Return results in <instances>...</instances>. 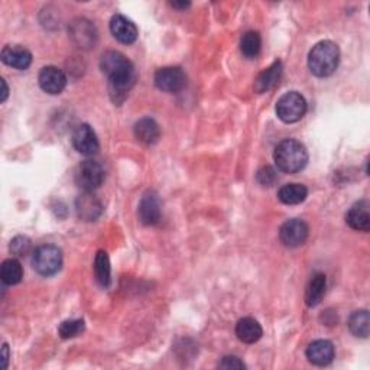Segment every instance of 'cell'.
<instances>
[{
    "label": "cell",
    "mask_w": 370,
    "mask_h": 370,
    "mask_svg": "<svg viewBox=\"0 0 370 370\" xmlns=\"http://www.w3.org/2000/svg\"><path fill=\"white\" fill-rule=\"evenodd\" d=\"M100 68L108 79L110 96L115 103H122L138 80L134 64L123 54L107 51L102 55Z\"/></svg>",
    "instance_id": "6da1fadb"
},
{
    "label": "cell",
    "mask_w": 370,
    "mask_h": 370,
    "mask_svg": "<svg viewBox=\"0 0 370 370\" xmlns=\"http://www.w3.org/2000/svg\"><path fill=\"white\" fill-rule=\"evenodd\" d=\"M340 63V49L332 41H321L308 54V68L316 77L325 79L335 74Z\"/></svg>",
    "instance_id": "7a4b0ae2"
},
{
    "label": "cell",
    "mask_w": 370,
    "mask_h": 370,
    "mask_svg": "<svg viewBox=\"0 0 370 370\" xmlns=\"http://www.w3.org/2000/svg\"><path fill=\"white\" fill-rule=\"evenodd\" d=\"M273 161L282 172H300L308 163L307 147L295 139H285L275 147Z\"/></svg>",
    "instance_id": "3957f363"
},
{
    "label": "cell",
    "mask_w": 370,
    "mask_h": 370,
    "mask_svg": "<svg viewBox=\"0 0 370 370\" xmlns=\"http://www.w3.org/2000/svg\"><path fill=\"white\" fill-rule=\"evenodd\" d=\"M32 266L42 276H52L63 266V252L54 245L36 248L32 253Z\"/></svg>",
    "instance_id": "277c9868"
},
{
    "label": "cell",
    "mask_w": 370,
    "mask_h": 370,
    "mask_svg": "<svg viewBox=\"0 0 370 370\" xmlns=\"http://www.w3.org/2000/svg\"><path fill=\"white\" fill-rule=\"evenodd\" d=\"M307 113V102L298 91H289L278 100L276 115L284 123H297Z\"/></svg>",
    "instance_id": "5b68a950"
},
{
    "label": "cell",
    "mask_w": 370,
    "mask_h": 370,
    "mask_svg": "<svg viewBox=\"0 0 370 370\" xmlns=\"http://www.w3.org/2000/svg\"><path fill=\"white\" fill-rule=\"evenodd\" d=\"M104 181V170L96 161L87 159L81 162L76 170V182L84 191L97 190Z\"/></svg>",
    "instance_id": "8992f818"
},
{
    "label": "cell",
    "mask_w": 370,
    "mask_h": 370,
    "mask_svg": "<svg viewBox=\"0 0 370 370\" xmlns=\"http://www.w3.org/2000/svg\"><path fill=\"white\" fill-rule=\"evenodd\" d=\"M155 86L165 92H178L187 86V76L179 67H163L155 72Z\"/></svg>",
    "instance_id": "52a82bcc"
},
{
    "label": "cell",
    "mask_w": 370,
    "mask_h": 370,
    "mask_svg": "<svg viewBox=\"0 0 370 370\" xmlns=\"http://www.w3.org/2000/svg\"><path fill=\"white\" fill-rule=\"evenodd\" d=\"M309 229L305 221L300 218H291L281 226L280 240L287 248H298L307 242Z\"/></svg>",
    "instance_id": "ba28073f"
},
{
    "label": "cell",
    "mask_w": 370,
    "mask_h": 370,
    "mask_svg": "<svg viewBox=\"0 0 370 370\" xmlns=\"http://www.w3.org/2000/svg\"><path fill=\"white\" fill-rule=\"evenodd\" d=\"M68 33L71 41L81 49H90L91 47L96 45L97 41L96 26L90 21L84 19V17H79V19L72 21L68 28Z\"/></svg>",
    "instance_id": "9c48e42d"
},
{
    "label": "cell",
    "mask_w": 370,
    "mask_h": 370,
    "mask_svg": "<svg viewBox=\"0 0 370 370\" xmlns=\"http://www.w3.org/2000/svg\"><path fill=\"white\" fill-rule=\"evenodd\" d=\"M71 140L74 147H76V151L84 156L96 155L100 150L97 135L95 131H92V127L87 123L80 124L76 131H74Z\"/></svg>",
    "instance_id": "30bf717a"
},
{
    "label": "cell",
    "mask_w": 370,
    "mask_h": 370,
    "mask_svg": "<svg viewBox=\"0 0 370 370\" xmlns=\"http://www.w3.org/2000/svg\"><path fill=\"white\" fill-rule=\"evenodd\" d=\"M138 216L140 223L145 226H155L159 223L162 217V204L159 195L155 191H147L143 194L138 207Z\"/></svg>",
    "instance_id": "8fae6325"
},
{
    "label": "cell",
    "mask_w": 370,
    "mask_h": 370,
    "mask_svg": "<svg viewBox=\"0 0 370 370\" xmlns=\"http://www.w3.org/2000/svg\"><path fill=\"white\" fill-rule=\"evenodd\" d=\"M38 83H40V87L45 92H48V95L57 96L64 91L67 86V77L63 70L49 65L41 70L40 76H38Z\"/></svg>",
    "instance_id": "7c38bea8"
},
{
    "label": "cell",
    "mask_w": 370,
    "mask_h": 370,
    "mask_svg": "<svg viewBox=\"0 0 370 370\" xmlns=\"http://www.w3.org/2000/svg\"><path fill=\"white\" fill-rule=\"evenodd\" d=\"M110 32H112V35L119 42L126 45L134 44L139 35L136 25L123 15H115L112 17V21H110Z\"/></svg>",
    "instance_id": "4fadbf2b"
},
{
    "label": "cell",
    "mask_w": 370,
    "mask_h": 370,
    "mask_svg": "<svg viewBox=\"0 0 370 370\" xmlns=\"http://www.w3.org/2000/svg\"><path fill=\"white\" fill-rule=\"evenodd\" d=\"M76 210L81 220L96 221L103 211V206L92 191H84L76 201Z\"/></svg>",
    "instance_id": "5bb4252c"
},
{
    "label": "cell",
    "mask_w": 370,
    "mask_h": 370,
    "mask_svg": "<svg viewBox=\"0 0 370 370\" xmlns=\"http://www.w3.org/2000/svg\"><path fill=\"white\" fill-rule=\"evenodd\" d=\"M3 64L16 68V70H26L32 64V54L25 47L21 45H6L0 54Z\"/></svg>",
    "instance_id": "9a60e30c"
},
{
    "label": "cell",
    "mask_w": 370,
    "mask_h": 370,
    "mask_svg": "<svg viewBox=\"0 0 370 370\" xmlns=\"http://www.w3.org/2000/svg\"><path fill=\"white\" fill-rule=\"evenodd\" d=\"M336 356L335 346L328 340H316L307 347V359L316 366H327Z\"/></svg>",
    "instance_id": "2e32d148"
},
{
    "label": "cell",
    "mask_w": 370,
    "mask_h": 370,
    "mask_svg": "<svg viewBox=\"0 0 370 370\" xmlns=\"http://www.w3.org/2000/svg\"><path fill=\"white\" fill-rule=\"evenodd\" d=\"M346 223L357 232H369L370 230V213H369V202L362 200L356 204L351 206V209L346 214Z\"/></svg>",
    "instance_id": "e0dca14e"
},
{
    "label": "cell",
    "mask_w": 370,
    "mask_h": 370,
    "mask_svg": "<svg viewBox=\"0 0 370 370\" xmlns=\"http://www.w3.org/2000/svg\"><path fill=\"white\" fill-rule=\"evenodd\" d=\"M282 63L281 61H275L273 64H271L268 68H265L261 74H259L257 79L255 80V91L259 92V95H262V92H266L269 90H272L278 83H280L281 77H282Z\"/></svg>",
    "instance_id": "ac0fdd59"
},
{
    "label": "cell",
    "mask_w": 370,
    "mask_h": 370,
    "mask_svg": "<svg viewBox=\"0 0 370 370\" xmlns=\"http://www.w3.org/2000/svg\"><path fill=\"white\" fill-rule=\"evenodd\" d=\"M135 136L139 142L146 145H154L161 138L159 124L152 118H142L135 123Z\"/></svg>",
    "instance_id": "d6986e66"
},
{
    "label": "cell",
    "mask_w": 370,
    "mask_h": 370,
    "mask_svg": "<svg viewBox=\"0 0 370 370\" xmlns=\"http://www.w3.org/2000/svg\"><path fill=\"white\" fill-rule=\"evenodd\" d=\"M264 335V330L255 319L252 317H245L242 320H239L236 324V336L240 341H243L246 344H253L256 341L261 340Z\"/></svg>",
    "instance_id": "ffe728a7"
},
{
    "label": "cell",
    "mask_w": 370,
    "mask_h": 370,
    "mask_svg": "<svg viewBox=\"0 0 370 370\" xmlns=\"http://www.w3.org/2000/svg\"><path fill=\"white\" fill-rule=\"evenodd\" d=\"M325 288H327V280H325V275L324 273H316L312 275L311 281L307 285L305 289V304L312 308V307H317L323 297L325 293Z\"/></svg>",
    "instance_id": "44dd1931"
},
{
    "label": "cell",
    "mask_w": 370,
    "mask_h": 370,
    "mask_svg": "<svg viewBox=\"0 0 370 370\" xmlns=\"http://www.w3.org/2000/svg\"><path fill=\"white\" fill-rule=\"evenodd\" d=\"M308 197V190L303 184H287L278 191V198L287 206H297Z\"/></svg>",
    "instance_id": "7402d4cb"
},
{
    "label": "cell",
    "mask_w": 370,
    "mask_h": 370,
    "mask_svg": "<svg viewBox=\"0 0 370 370\" xmlns=\"http://www.w3.org/2000/svg\"><path fill=\"white\" fill-rule=\"evenodd\" d=\"M0 278H2V282L5 285H16L22 281L24 278V269L21 262L17 259H6L0 268Z\"/></svg>",
    "instance_id": "603a6c76"
},
{
    "label": "cell",
    "mask_w": 370,
    "mask_h": 370,
    "mask_svg": "<svg viewBox=\"0 0 370 370\" xmlns=\"http://www.w3.org/2000/svg\"><path fill=\"white\" fill-rule=\"evenodd\" d=\"M348 328L353 336L360 339H367L370 331L369 312L366 309L355 311L348 319Z\"/></svg>",
    "instance_id": "cb8c5ba5"
},
{
    "label": "cell",
    "mask_w": 370,
    "mask_h": 370,
    "mask_svg": "<svg viewBox=\"0 0 370 370\" xmlns=\"http://www.w3.org/2000/svg\"><path fill=\"white\" fill-rule=\"evenodd\" d=\"M95 273L99 285L107 288L112 281V268H110V259L107 252L99 250L95 259Z\"/></svg>",
    "instance_id": "d4e9b609"
},
{
    "label": "cell",
    "mask_w": 370,
    "mask_h": 370,
    "mask_svg": "<svg viewBox=\"0 0 370 370\" xmlns=\"http://www.w3.org/2000/svg\"><path fill=\"white\" fill-rule=\"evenodd\" d=\"M262 48V38L259 32L256 31H248L240 41V51L245 55L246 58H255L261 52Z\"/></svg>",
    "instance_id": "484cf974"
},
{
    "label": "cell",
    "mask_w": 370,
    "mask_h": 370,
    "mask_svg": "<svg viewBox=\"0 0 370 370\" xmlns=\"http://www.w3.org/2000/svg\"><path fill=\"white\" fill-rule=\"evenodd\" d=\"M84 321L83 320H67L64 323H61L58 332L61 339L68 340V339H74L77 337L79 335L84 331Z\"/></svg>",
    "instance_id": "4316f807"
},
{
    "label": "cell",
    "mask_w": 370,
    "mask_h": 370,
    "mask_svg": "<svg viewBox=\"0 0 370 370\" xmlns=\"http://www.w3.org/2000/svg\"><path fill=\"white\" fill-rule=\"evenodd\" d=\"M31 243L32 242L26 236H16L10 242V252L17 257H24L31 252Z\"/></svg>",
    "instance_id": "83f0119b"
},
{
    "label": "cell",
    "mask_w": 370,
    "mask_h": 370,
    "mask_svg": "<svg viewBox=\"0 0 370 370\" xmlns=\"http://www.w3.org/2000/svg\"><path fill=\"white\" fill-rule=\"evenodd\" d=\"M257 182L262 185V187H272L276 181V171L272 168V166L266 165L264 168H261L256 174Z\"/></svg>",
    "instance_id": "f1b7e54d"
},
{
    "label": "cell",
    "mask_w": 370,
    "mask_h": 370,
    "mask_svg": "<svg viewBox=\"0 0 370 370\" xmlns=\"http://www.w3.org/2000/svg\"><path fill=\"white\" fill-rule=\"evenodd\" d=\"M218 367L220 369H227V370H233V369H246V364L242 362V360H240L239 357H236V356H226V357H223V360H221L220 363H218Z\"/></svg>",
    "instance_id": "f546056e"
},
{
    "label": "cell",
    "mask_w": 370,
    "mask_h": 370,
    "mask_svg": "<svg viewBox=\"0 0 370 370\" xmlns=\"http://www.w3.org/2000/svg\"><path fill=\"white\" fill-rule=\"evenodd\" d=\"M0 84H2V97H0V102L5 103L6 99H8V96H9V88H8V84H6L5 79L0 80Z\"/></svg>",
    "instance_id": "4dcf8cb0"
},
{
    "label": "cell",
    "mask_w": 370,
    "mask_h": 370,
    "mask_svg": "<svg viewBox=\"0 0 370 370\" xmlns=\"http://www.w3.org/2000/svg\"><path fill=\"white\" fill-rule=\"evenodd\" d=\"M170 5L174 9H178V10H185V9H188L191 6L190 2H170Z\"/></svg>",
    "instance_id": "1f68e13d"
},
{
    "label": "cell",
    "mask_w": 370,
    "mask_h": 370,
    "mask_svg": "<svg viewBox=\"0 0 370 370\" xmlns=\"http://www.w3.org/2000/svg\"><path fill=\"white\" fill-rule=\"evenodd\" d=\"M2 360H3V369L8 367V362H9V347L8 344H3L2 347Z\"/></svg>",
    "instance_id": "d6a6232c"
}]
</instances>
